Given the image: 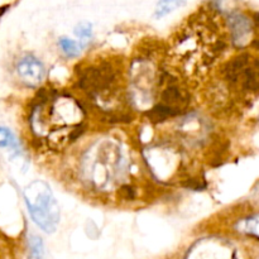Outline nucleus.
<instances>
[{"label": "nucleus", "instance_id": "nucleus-1", "mask_svg": "<svg viewBox=\"0 0 259 259\" xmlns=\"http://www.w3.org/2000/svg\"><path fill=\"white\" fill-rule=\"evenodd\" d=\"M24 200L33 222L46 233H53L60 222V207L50 186L34 181L25 189Z\"/></svg>", "mask_w": 259, "mask_h": 259}, {"label": "nucleus", "instance_id": "nucleus-2", "mask_svg": "<svg viewBox=\"0 0 259 259\" xmlns=\"http://www.w3.org/2000/svg\"><path fill=\"white\" fill-rule=\"evenodd\" d=\"M114 81V75L108 67H91L80 78V86L85 90L99 93L108 89Z\"/></svg>", "mask_w": 259, "mask_h": 259}, {"label": "nucleus", "instance_id": "nucleus-3", "mask_svg": "<svg viewBox=\"0 0 259 259\" xmlns=\"http://www.w3.org/2000/svg\"><path fill=\"white\" fill-rule=\"evenodd\" d=\"M18 75L29 86H37L45 76L42 62L33 56H25L18 62Z\"/></svg>", "mask_w": 259, "mask_h": 259}, {"label": "nucleus", "instance_id": "nucleus-4", "mask_svg": "<svg viewBox=\"0 0 259 259\" xmlns=\"http://www.w3.org/2000/svg\"><path fill=\"white\" fill-rule=\"evenodd\" d=\"M229 27L232 30L233 42L237 46H243L249 39L252 33L250 20L243 14H233L229 18Z\"/></svg>", "mask_w": 259, "mask_h": 259}, {"label": "nucleus", "instance_id": "nucleus-5", "mask_svg": "<svg viewBox=\"0 0 259 259\" xmlns=\"http://www.w3.org/2000/svg\"><path fill=\"white\" fill-rule=\"evenodd\" d=\"M248 62H249V56L248 55L238 56L234 60L230 61L227 67H225V77H227V80H229L230 82H237L245 66L248 65Z\"/></svg>", "mask_w": 259, "mask_h": 259}, {"label": "nucleus", "instance_id": "nucleus-6", "mask_svg": "<svg viewBox=\"0 0 259 259\" xmlns=\"http://www.w3.org/2000/svg\"><path fill=\"white\" fill-rule=\"evenodd\" d=\"M180 114V109L174 108L171 105H167L164 103H159L158 105L153 106L149 111H147V115L151 119L153 123H159V121H163L166 119L171 118V116L177 115Z\"/></svg>", "mask_w": 259, "mask_h": 259}, {"label": "nucleus", "instance_id": "nucleus-7", "mask_svg": "<svg viewBox=\"0 0 259 259\" xmlns=\"http://www.w3.org/2000/svg\"><path fill=\"white\" fill-rule=\"evenodd\" d=\"M186 0H159L158 4L156 7V12H154V18L156 19H161L164 15L169 14L177 8L182 7Z\"/></svg>", "mask_w": 259, "mask_h": 259}, {"label": "nucleus", "instance_id": "nucleus-8", "mask_svg": "<svg viewBox=\"0 0 259 259\" xmlns=\"http://www.w3.org/2000/svg\"><path fill=\"white\" fill-rule=\"evenodd\" d=\"M182 101H184L182 94L180 93L179 89L175 88V86L167 88L166 90L162 93V103L167 104V105H171L174 106V108H176V105H180V103H182Z\"/></svg>", "mask_w": 259, "mask_h": 259}, {"label": "nucleus", "instance_id": "nucleus-9", "mask_svg": "<svg viewBox=\"0 0 259 259\" xmlns=\"http://www.w3.org/2000/svg\"><path fill=\"white\" fill-rule=\"evenodd\" d=\"M239 229L248 235H252L259 239V214L245 219L240 223Z\"/></svg>", "mask_w": 259, "mask_h": 259}, {"label": "nucleus", "instance_id": "nucleus-10", "mask_svg": "<svg viewBox=\"0 0 259 259\" xmlns=\"http://www.w3.org/2000/svg\"><path fill=\"white\" fill-rule=\"evenodd\" d=\"M75 34L77 35L80 42L82 45H88L90 42L91 37H93V28L91 24L88 22H81L77 27L75 28Z\"/></svg>", "mask_w": 259, "mask_h": 259}, {"label": "nucleus", "instance_id": "nucleus-11", "mask_svg": "<svg viewBox=\"0 0 259 259\" xmlns=\"http://www.w3.org/2000/svg\"><path fill=\"white\" fill-rule=\"evenodd\" d=\"M29 259H43V243L39 237L29 238Z\"/></svg>", "mask_w": 259, "mask_h": 259}, {"label": "nucleus", "instance_id": "nucleus-12", "mask_svg": "<svg viewBox=\"0 0 259 259\" xmlns=\"http://www.w3.org/2000/svg\"><path fill=\"white\" fill-rule=\"evenodd\" d=\"M0 148H17L14 134L8 128H3V126H0Z\"/></svg>", "mask_w": 259, "mask_h": 259}, {"label": "nucleus", "instance_id": "nucleus-13", "mask_svg": "<svg viewBox=\"0 0 259 259\" xmlns=\"http://www.w3.org/2000/svg\"><path fill=\"white\" fill-rule=\"evenodd\" d=\"M60 46L62 48L63 53L68 57H76V56L80 55V47H78L75 40L62 37L60 39Z\"/></svg>", "mask_w": 259, "mask_h": 259}, {"label": "nucleus", "instance_id": "nucleus-14", "mask_svg": "<svg viewBox=\"0 0 259 259\" xmlns=\"http://www.w3.org/2000/svg\"><path fill=\"white\" fill-rule=\"evenodd\" d=\"M118 195L120 199L123 200H133L136 197V194H134V190L132 189L131 186H123L118 191Z\"/></svg>", "mask_w": 259, "mask_h": 259}]
</instances>
